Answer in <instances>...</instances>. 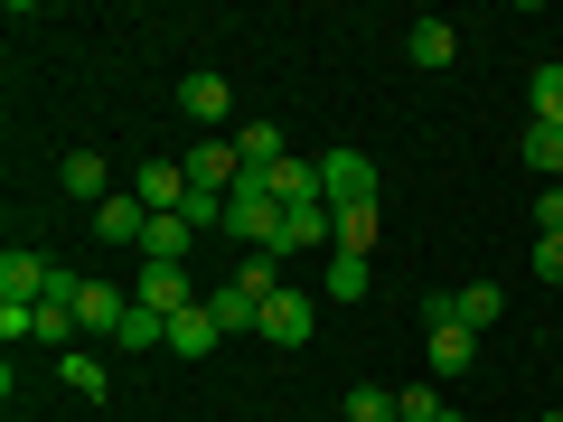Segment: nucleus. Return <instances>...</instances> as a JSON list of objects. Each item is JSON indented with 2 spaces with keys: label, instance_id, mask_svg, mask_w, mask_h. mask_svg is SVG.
Wrapping results in <instances>:
<instances>
[{
  "label": "nucleus",
  "instance_id": "f257e3e1",
  "mask_svg": "<svg viewBox=\"0 0 563 422\" xmlns=\"http://www.w3.org/2000/svg\"><path fill=\"white\" fill-rule=\"evenodd\" d=\"M422 329H432V338H422V357H432V385H461V376H470V357H479V329L451 310V291H432V301H422Z\"/></svg>",
  "mask_w": 563,
  "mask_h": 422
},
{
  "label": "nucleus",
  "instance_id": "20e7f679",
  "mask_svg": "<svg viewBox=\"0 0 563 422\" xmlns=\"http://www.w3.org/2000/svg\"><path fill=\"white\" fill-rule=\"evenodd\" d=\"M273 254H339V207L310 198V207H282V244Z\"/></svg>",
  "mask_w": 563,
  "mask_h": 422
},
{
  "label": "nucleus",
  "instance_id": "bb28decb",
  "mask_svg": "<svg viewBox=\"0 0 563 422\" xmlns=\"http://www.w3.org/2000/svg\"><path fill=\"white\" fill-rule=\"evenodd\" d=\"M404 422H461V403H442V385H404Z\"/></svg>",
  "mask_w": 563,
  "mask_h": 422
},
{
  "label": "nucleus",
  "instance_id": "4be33fe9",
  "mask_svg": "<svg viewBox=\"0 0 563 422\" xmlns=\"http://www.w3.org/2000/svg\"><path fill=\"white\" fill-rule=\"evenodd\" d=\"M329 301H366V281H376V273H366V254H329Z\"/></svg>",
  "mask_w": 563,
  "mask_h": 422
},
{
  "label": "nucleus",
  "instance_id": "f03ea898",
  "mask_svg": "<svg viewBox=\"0 0 563 422\" xmlns=\"http://www.w3.org/2000/svg\"><path fill=\"white\" fill-rule=\"evenodd\" d=\"M225 235H235L244 254H273V244H282V198L263 179H244L235 198H225Z\"/></svg>",
  "mask_w": 563,
  "mask_h": 422
},
{
  "label": "nucleus",
  "instance_id": "cd10ccee",
  "mask_svg": "<svg viewBox=\"0 0 563 422\" xmlns=\"http://www.w3.org/2000/svg\"><path fill=\"white\" fill-rule=\"evenodd\" d=\"M526 95H536V122H563V57L536 66V85H526Z\"/></svg>",
  "mask_w": 563,
  "mask_h": 422
},
{
  "label": "nucleus",
  "instance_id": "4468645a",
  "mask_svg": "<svg viewBox=\"0 0 563 422\" xmlns=\"http://www.w3.org/2000/svg\"><path fill=\"white\" fill-rule=\"evenodd\" d=\"M57 188H66V198H85V207H103V198H113V169H103V151H66Z\"/></svg>",
  "mask_w": 563,
  "mask_h": 422
},
{
  "label": "nucleus",
  "instance_id": "a878e982",
  "mask_svg": "<svg viewBox=\"0 0 563 422\" xmlns=\"http://www.w3.org/2000/svg\"><path fill=\"white\" fill-rule=\"evenodd\" d=\"M57 376H66V395H95V403H103V357L66 347V357H57Z\"/></svg>",
  "mask_w": 563,
  "mask_h": 422
},
{
  "label": "nucleus",
  "instance_id": "412c9836",
  "mask_svg": "<svg viewBox=\"0 0 563 422\" xmlns=\"http://www.w3.org/2000/svg\"><path fill=\"white\" fill-rule=\"evenodd\" d=\"M263 188H273L282 207H310V198H320V160H282V169H273Z\"/></svg>",
  "mask_w": 563,
  "mask_h": 422
},
{
  "label": "nucleus",
  "instance_id": "39448f33",
  "mask_svg": "<svg viewBox=\"0 0 563 422\" xmlns=\"http://www.w3.org/2000/svg\"><path fill=\"white\" fill-rule=\"evenodd\" d=\"M179 113L198 122V141H217V132H225V113H235V95H225V76H217V66H198V76H179Z\"/></svg>",
  "mask_w": 563,
  "mask_h": 422
},
{
  "label": "nucleus",
  "instance_id": "c756f323",
  "mask_svg": "<svg viewBox=\"0 0 563 422\" xmlns=\"http://www.w3.org/2000/svg\"><path fill=\"white\" fill-rule=\"evenodd\" d=\"M536 235H563V188H536Z\"/></svg>",
  "mask_w": 563,
  "mask_h": 422
},
{
  "label": "nucleus",
  "instance_id": "6e6552de",
  "mask_svg": "<svg viewBox=\"0 0 563 422\" xmlns=\"http://www.w3.org/2000/svg\"><path fill=\"white\" fill-rule=\"evenodd\" d=\"M132 198L151 207V216H179V207H188V160H141L132 169Z\"/></svg>",
  "mask_w": 563,
  "mask_h": 422
},
{
  "label": "nucleus",
  "instance_id": "c85d7f7f",
  "mask_svg": "<svg viewBox=\"0 0 563 422\" xmlns=\"http://www.w3.org/2000/svg\"><path fill=\"white\" fill-rule=\"evenodd\" d=\"M526 263H536L544 291H563V235H536V254H526Z\"/></svg>",
  "mask_w": 563,
  "mask_h": 422
},
{
  "label": "nucleus",
  "instance_id": "1a4fd4ad",
  "mask_svg": "<svg viewBox=\"0 0 563 422\" xmlns=\"http://www.w3.org/2000/svg\"><path fill=\"white\" fill-rule=\"evenodd\" d=\"M95 235H103V244H122V254H141V235H151V207H141L132 188H113V198L95 207Z\"/></svg>",
  "mask_w": 563,
  "mask_h": 422
},
{
  "label": "nucleus",
  "instance_id": "0eeeda50",
  "mask_svg": "<svg viewBox=\"0 0 563 422\" xmlns=\"http://www.w3.org/2000/svg\"><path fill=\"white\" fill-rule=\"evenodd\" d=\"M310 320H320V301H310V291H273L254 338H263V347H301V338H310Z\"/></svg>",
  "mask_w": 563,
  "mask_h": 422
},
{
  "label": "nucleus",
  "instance_id": "f3484780",
  "mask_svg": "<svg viewBox=\"0 0 563 422\" xmlns=\"http://www.w3.org/2000/svg\"><path fill=\"white\" fill-rule=\"evenodd\" d=\"M188 244H198V225H188V216H151V235H141V263H188Z\"/></svg>",
  "mask_w": 563,
  "mask_h": 422
},
{
  "label": "nucleus",
  "instance_id": "9d476101",
  "mask_svg": "<svg viewBox=\"0 0 563 422\" xmlns=\"http://www.w3.org/2000/svg\"><path fill=\"white\" fill-rule=\"evenodd\" d=\"M225 141H235L244 179H273V169L291 160V151H282V122H235V132H225Z\"/></svg>",
  "mask_w": 563,
  "mask_h": 422
},
{
  "label": "nucleus",
  "instance_id": "ddd939ff",
  "mask_svg": "<svg viewBox=\"0 0 563 422\" xmlns=\"http://www.w3.org/2000/svg\"><path fill=\"white\" fill-rule=\"evenodd\" d=\"M217 338H225V329H217V310H179V320H169V357H188V366H198V357H217Z\"/></svg>",
  "mask_w": 563,
  "mask_h": 422
},
{
  "label": "nucleus",
  "instance_id": "f8f14e48",
  "mask_svg": "<svg viewBox=\"0 0 563 422\" xmlns=\"http://www.w3.org/2000/svg\"><path fill=\"white\" fill-rule=\"evenodd\" d=\"M122 310H132V291H113V281H76V329H95V338H113Z\"/></svg>",
  "mask_w": 563,
  "mask_h": 422
},
{
  "label": "nucleus",
  "instance_id": "b1692460",
  "mask_svg": "<svg viewBox=\"0 0 563 422\" xmlns=\"http://www.w3.org/2000/svg\"><path fill=\"white\" fill-rule=\"evenodd\" d=\"M385 235V207H339V254H366Z\"/></svg>",
  "mask_w": 563,
  "mask_h": 422
},
{
  "label": "nucleus",
  "instance_id": "aec40b11",
  "mask_svg": "<svg viewBox=\"0 0 563 422\" xmlns=\"http://www.w3.org/2000/svg\"><path fill=\"white\" fill-rule=\"evenodd\" d=\"M451 310H461L470 329H488V320H507V281H470V291H451Z\"/></svg>",
  "mask_w": 563,
  "mask_h": 422
},
{
  "label": "nucleus",
  "instance_id": "7ed1b4c3",
  "mask_svg": "<svg viewBox=\"0 0 563 422\" xmlns=\"http://www.w3.org/2000/svg\"><path fill=\"white\" fill-rule=\"evenodd\" d=\"M320 198L329 207H385V179L366 151H320Z\"/></svg>",
  "mask_w": 563,
  "mask_h": 422
},
{
  "label": "nucleus",
  "instance_id": "423d86ee",
  "mask_svg": "<svg viewBox=\"0 0 563 422\" xmlns=\"http://www.w3.org/2000/svg\"><path fill=\"white\" fill-rule=\"evenodd\" d=\"M132 301H141V310H161V320L198 310V291H188V263H141V273H132Z\"/></svg>",
  "mask_w": 563,
  "mask_h": 422
},
{
  "label": "nucleus",
  "instance_id": "dca6fc26",
  "mask_svg": "<svg viewBox=\"0 0 563 422\" xmlns=\"http://www.w3.org/2000/svg\"><path fill=\"white\" fill-rule=\"evenodd\" d=\"M517 151H526V169H536L544 188H563V122H526Z\"/></svg>",
  "mask_w": 563,
  "mask_h": 422
},
{
  "label": "nucleus",
  "instance_id": "9b49d317",
  "mask_svg": "<svg viewBox=\"0 0 563 422\" xmlns=\"http://www.w3.org/2000/svg\"><path fill=\"white\" fill-rule=\"evenodd\" d=\"M47 281H57L47 254H20V244L0 254V301H47Z\"/></svg>",
  "mask_w": 563,
  "mask_h": 422
},
{
  "label": "nucleus",
  "instance_id": "5701e85b",
  "mask_svg": "<svg viewBox=\"0 0 563 422\" xmlns=\"http://www.w3.org/2000/svg\"><path fill=\"white\" fill-rule=\"evenodd\" d=\"M113 347H169V320H161V310H122V329H113Z\"/></svg>",
  "mask_w": 563,
  "mask_h": 422
},
{
  "label": "nucleus",
  "instance_id": "7c9ffc66",
  "mask_svg": "<svg viewBox=\"0 0 563 422\" xmlns=\"http://www.w3.org/2000/svg\"><path fill=\"white\" fill-rule=\"evenodd\" d=\"M536 422H563V403H544V413H536Z\"/></svg>",
  "mask_w": 563,
  "mask_h": 422
},
{
  "label": "nucleus",
  "instance_id": "6ab92c4d",
  "mask_svg": "<svg viewBox=\"0 0 563 422\" xmlns=\"http://www.w3.org/2000/svg\"><path fill=\"white\" fill-rule=\"evenodd\" d=\"M339 422H404V395H385V385H347Z\"/></svg>",
  "mask_w": 563,
  "mask_h": 422
},
{
  "label": "nucleus",
  "instance_id": "393cba45",
  "mask_svg": "<svg viewBox=\"0 0 563 422\" xmlns=\"http://www.w3.org/2000/svg\"><path fill=\"white\" fill-rule=\"evenodd\" d=\"M207 310H217V329H263V310L244 301L235 281H217V291H207Z\"/></svg>",
  "mask_w": 563,
  "mask_h": 422
},
{
  "label": "nucleus",
  "instance_id": "2eb2a0df",
  "mask_svg": "<svg viewBox=\"0 0 563 422\" xmlns=\"http://www.w3.org/2000/svg\"><path fill=\"white\" fill-rule=\"evenodd\" d=\"M404 57H413V66H451V57H461V29H451V20H413V29H404Z\"/></svg>",
  "mask_w": 563,
  "mask_h": 422
},
{
  "label": "nucleus",
  "instance_id": "2f4dec72",
  "mask_svg": "<svg viewBox=\"0 0 563 422\" xmlns=\"http://www.w3.org/2000/svg\"><path fill=\"white\" fill-rule=\"evenodd\" d=\"M10 422H20V413H10Z\"/></svg>",
  "mask_w": 563,
  "mask_h": 422
},
{
  "label": "nucleus",
  "instance_id": "a211bd4d",
  "mask_svg": "<svg viewBox=\"0 0 563 422\" xmlns=\"http://www.w3.org/2000/svg\"><path fill=\"white\" fill-rule=\"evenodd\" d=\"M225 281H235V291H244V301H273V291H282V254H235V273H225Z\"/></svg>",
  "mask_w": 563,
  "mask_h": 422
}]
</instances>
